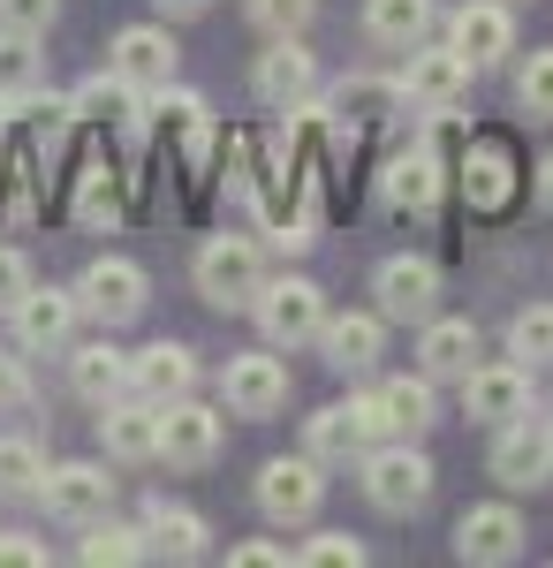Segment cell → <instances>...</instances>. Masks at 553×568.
<instances>
[{
    "label": "cell",
    "instance_id": "6da1fadb",
    "mask_svg": "<svg viewBox=\"0 0 553 568\" xmlns=\"http://www.w3.org/2000/svg\"><path fill=\"white\" fill-rule=\"evenodd\" d=\"M258 288H265V258H258L251 235H213L198 251V296L213 311H251Z\"/></svg>",
    "mask_w": 553,
    "mask_h": 568
},
{
    "label": "cell",
    "instance_id": "7a4b0ae2",
    "mask_svg": "<svg viewBox=\"0 0 553 568\" xmlns=\"http://www.w3.org/2000/svg\"><path fill=\"white\" fill-rule=\"evenodd\" d=\"M303 439H311V455L319 463H364V447H380L386 439V409H380V394H349V402H326L311 425H303Z\"/></svg>",
    "mask_w": 553,
    "mask_h": 568
},
{
    "label": "cell",
    "instance_id": "3957f363",
    "mask_svg": "<svg viewBox=\"0 0 553 568\" xmlns=\"http://www.w3.org/2000/svg\"><path fill=\"white\" fill-rule=\"evenodd\" d=\"M364 500H372L380 516H410V508H425V500H432V463L410 447V439H394V447H364Z\"/></svg>",
    "mask_w": 553,
    "mask_h": 568
},
{
    "label": "cell",
    "instance_id": "277c9868",
    "mask_svg": "<svg viewBox=\"0 0 553 568\" xmlns=\"http://www.w3.org/2000/svg\"><path fill=\"white\" fill-rule=\"evenodd\" d=\"M251 311H258V326H265L273 349H303V342H319V326H326V296H319V281H303V273L265 281Z\"/></svg>",
    "mask_w": 553,
    "mask_h": 568
},
{
    "label": "cell",
    "instance_id": "5b68a950",
    "mask_svg": "<svg viewBox=\"0 0 553 568\" xmlns=\"http://www.w3.org/2000/svg\"><path fill=\"white\" fill-rule=\"evenodd\" d=\"M77 304L114 334V326H129V318H144V304H152V281H144V265L137 258H91L84 265V281H77Z\"/></svg>",
    "mask_w": 553,
    "mask_h": 568
},
{
    "label": "cell",
    "instance_id": "8992f818",
    "mask_svg": "<svg viewBox=\"0 0 553 568\" xmlns=\"http://www.w3.org/2000/svg\"><path fill=\"white\" fill-rule=\"evenodd\" d=\"M326 500V478H319V455H273L258 470V508L265 524H311Z\"/></svg>",
    "mask_w": 553,
    "mask_h": 568
},
{
    "label": "cell",
    "instance_id": "52a82bcc",
    "mask_svg": "<svg viewBox=\"0 0 553 568\" xmlns=\"http://www.w3.org/2000/svg\"><path fill=\"white\" fill-rule=\"evenodd\" d=\"M220 402H228L235 417H273V409H289V364H281L273 349L228 356V372H220Z\"/></svg>",
    "mask_w": 553,
    "mask_h": 568
},
{
    "label": "cell",
    "instance_id": "ba28073f",
    "mask_svg": "<svg viewBox=\"0 0 553 568\" xmlns=\"http://www.w3.org/2000/svg\"><path fill=\"white\" fill-rule=\"evenodd\" d=\"M220 439H228V409H205L190 394L160 409V455H168L174 470H205L220 455Z\"/></svg>",
    "mask_w": 553,
    "mask_h": 568
},
{
    "label": "cell",
    "instance_id": "9c48e42d",
    "mask_svg": "<svg viewBox=\"0 0 553 568\" xmlns=\"http://www.w3.org/2000/svg\"><path fill=\"white\" fill-rule=\"evenodd\" d=\"M463 409H470V425H515V417H531V364H470Z\"/></svg>",
    "mask_w": 553,
    "mask_h": 568
},
{
    "label": "cell",
    "instance_id": "30bf717a",
    "mask_svg": "<svg viewBox=\"0 0 553 568\" xmlns=\"http://www.w3.org/2000/svg\"><path fill=\"white\" fill-rule=\"evenodd\" d=\"M39 500L61 524H91V516L114 508V478H107V463H53L39 478Z\"/></svg>",
    "mask_w": 553,
    "mask_h": 568
},
{
    "label": "cell",
    "instance_id": "8fae6325",
    "mask_svg": "<svg viewBox=\"0 0 553 568\" xmlns=\"http://www.w3.org/2000/svg\"><path fill=\"white\" fill-rule=\"evenodd\" d=\"M174 61H182V45L168 39V23H129V31H114V45H107V69H122L137 91H168Z\"/></svg>",
    "mask_w": 553,
    "mask_h": 568
},
{
    "label": "cell",
    "instance_id": "7c38bea8",
    "mask_svg": "<svg viewBox=\"0 0 553 568\" xmlns=\"http://www.w3.org/2000/svg\"><path fill=\"white\" fill-rule=\"evenodd\" d=\"M448 45L463 53L470 69L509 61V53H515V16H509V0H470V8H455V16H448Z\"/></svg>",
    "mask_w": 553,
    "mask_h": 568
},
{
    "label": "cell",
    "instance_id": "4fadbf2b",
    "mask_svg": "<svg viewBox=\"0 0 553 568\" xmlns=\"http://www.w3.org/2000/svg\"><path fill=\"white\" fill-rule=\"evenodd\" d=\"M470 69L455 45H410V61H402V99H418V106H432V114H448L455 99L470 91Z\"/></svg>",
    "mask_w": 553,
    "mask_h": 568
},
{
    "label": "cell",
    "instance_id": "5bb4252c",
    "mask_svg": "<svg viewBox=\"0 0 553 568\" xmlns=\"http://www.w3.org/2000/svg\"><path fill=\"white\" fill-rule=\"evenodd\" d=\"M493 478L509 485V493H539L553 478V425H531V417L501 425V439H493Z\"/></svg>",
    "mask_w": 553,
    "mask_h": 568
},
{
    "label": "cell",
    "instance_id": "9a60e30c",
    "mask_svg": "<svg viewBox=\"0 0 553 568\" xmlns=\"http://www.w3.org/2000/svg\"><path fill=\"white\" fill-rule=\"evenodd\" d=\"M523 554V516H515L509 500H485V508H470L463 524H455V561L470 568H501Z\"/></svg>",
    "mask_w": 553,
    "mask_h": 568
},
{
    "label": "cell",
    "instance_id": "2e32d148",
    "mask_svg": "<svg viewBox=\"0 0 553 568\" xmlns=\"http://www.w3.org/2000/svg\"><path fill=\"white\" fill-rule=\"evenodd\" d=\"M77 318H84L77 288H39V281H31V288L16 296V342H23V349H69Z\"/></svg>",
    "mask_w": 553,
    "mask_h": 568
},
{
    "label": "cell",
    "instance_id": "e0dca14e",
    "mask_svg": "<svg viewBox=\"0 0 553 568\" xmlns=\"http://www.w3.org/2000/svg\"><path fill=\"white\" fill-rule=\"evenodd\" d=\"M99 439H107V455L114 463H160V402H129L114 394L107 409H99Z\"/></svg>",
    "mask_w": 553,
    "mask_h": 568
},
{
    "label": "cell",
    "instance_id": "ac0fdd59",
    "mask_svg": "<svg viewBox=\"0 0 553 568\" xmlns=\"http://www.w3.org/2000/svg\"><path fill=\"white\" fill-rule=\"evenodd\" d=\"M251 84L265 106H303L311 91H319V61L303 53V39H273V53H258V69H251Z\"/></svg>",
    "mask_w": 553,
    "mask_h": 568
},
{
    "label": "cell",
    "instance_id": "d6986e66",
    "mask_svg": "<svg viewBox=\"0 0 553 568\" xmlns=\"http://www.w3.org/2000/svg\"><path fill=\"white\" fill-rule=\"evenodd\" d=\"M198 387V356L182 349V342H152V349L129 356V394H144V402H182V394Z\"/></svg>",
    "mask_w": 553,
    "mask_h": 568
},
{
    "label": "cell",
    "instance_id": "ffe728a7",
    "mask_svg": "<svg viewBox=\"0 0 553 568\" xmlns=\"http://www.w3.org/2000/svg\"><path fill=\"white\" fill-rule=\"evenodd\" d=\"M432 304H440V265L432 258H386L380 265V311L386 318H432Z\"/></svg>",
    "mask_w": 553,
    "mask_h": 568
},
{
    "label": "cell",
    "instance_id": "44dd1931",
    "mask_svg": "<svg viewBox=\"0 0 553 568\" xmlns=\"http://www.w3.org/2000/svg\"><path fill=\"white\" fill-rule=\"evenodd\" d=\"M432 197H440V152L418 144V152H394L380 175V205L386 213H432Z\"/></svg>",
    "mask_w": 553,
    "mask_h": 568
},
{
    "label": "cell",
    "instance_id": "7402d4cb",
    "mask_svg": "<svg viewBox=\"0 0 553 568\" xmlns=\"http://www.w3.org/2000/svg\"><path fill=\"white\" fill-rule=\"evenodd\" d=\"M319 349H326L334 372H372L380 349H386V326L372 311H349V318H326V326H319Z\"/></svg>",
    "mask_w": 553,
    "mask_h": 568
},
{
    "label": "cell",
    "instance_id": "603a6c76",
    "mask_svg": "<svg viewBox=\"0 0 553 568\" xmlns=\"http://www.w3.org/2000/svg\"><path fill=\"white\" fill-rule=\"evenodd\" d=\"M69 387L84 394L91 409H107L114 394H129V356L114 342H84V349H69Z\"/></svg>",
    "mask_w": 553,
    "mask_h": 568
},
{
    "label": "cell",
    "instance_id": "cb8c5ba5",
    "mask_svg": "<svg viewBox=\"0 0 553 568\" xmlns=\"http://www.w3.org/2000/svg\"><path fill=\"white\" fill-rule=\"evenodd\" d=\"M69 106H77V122H99V130H129L144 106H137V84H129L122 69H107V77H84V84L69 91Z\"/></svg>",
    "mask_w": 553,
    "mask_h": 568
},
{
    "label": "cell",
    "instance_id": "d4e9b609",
    "mask_svg": "<svg viewBox=\"0 0 553 568\" xmlns=\"http://www.w3.org/2000/svg\"><path fill=\"white\" fill-rule=\"evenodd\" d=\"M432 23H440V8L432 0H364V31L394 53H410V45L432 39Z\"/></svg>",
    "mask_w": 553,
    "mask_h": 568
},
{
    "label": "cell",
    "instance_id": "484cf974",
    "mask_svg": "<svg viewBox=\"0 0 553 568\" xmlns=\"http://www.w3.org/2000/svg\"><path fill=\"white\" fill-rule=\"evenodd\" d=\"M463 190H470L477 213H501L515 197V152L509 144H470L463 152Z\"/></svg>",
    "mask_w": 553,
    "mask_h": 568
},
{
    "label": "cell",
    "instance_id": "4316f807",
    "mask_svg": "<svg viewBox=\"0 0 553 568\" xmlns=\"http://www.w3.org/2000/svg\"><path fill=\"white\" fill-rule=\"evenodd\" d=\"M144 538H152V554H168V561H198L205 538H213V524H205L198 508H168V500H152V508H144Z\"/></svg>",
    "mask_w": 553,
    "mask_h": 568
},
{
    "label": "cell",
    "instance_id": "83f0119b",
    "mask_svg": "<svg viewBox=\"0 0 553 568\" xmlns=\"http://www.w3.org/2000/svg\"><path fill=\"white\" fill-rule=\"evenodd\" d=\"M386 106H402V77H349L334 91V136H356L364 122H386Z\"/></svg>",
    "mask_w": 553,
    "mask_h": 568
},
{
    "label": "cell",
    "instance_id": "f1b7e54d",
    "mask_svg": "<svg viewBox=\"0 0 553 568\" xmlns=\"http://www.w3.org/2000/svg\"><path fill=\"white\" fill-rule=\"evenodd\" d=\"M432 379H463L470 364H477V326L470 318H425V342H418Z\"/></svg>",
    "mask_w": 553,
    "mask_h": 568
},
{
    "label": "cell",
    "instance_id": "f546056e",
    "mask_svg": "<svg viewBox=\"0 0 553 568\" xmlns=\"http://www.w3.org/2000/svg\"><path fill=\"white\" fill-rule=\"evenodd\" d=\"M380 409H386V433L394 439H418L440 425V402H432V372L425 379H386L380 387Z\"/></svg>",
    "mask_w": 553,
    "mask_h": 568
},
{
    "label": "cell",
    "instance_id": "4dcf8cb0",
    "mask_svg": "<svg viewBox=\"0 0 553 568\" xmlns=\"http://www.w3.org/2000/svg\"><path fill=\"white\" fill-rule=\"evenodd\" d=\"M91 568H129L152 554V538H144V524H114V516H91L84 524V546H77Z\"/></svg>",
    "mask_w": 553,
    "mask_h": 568
},
{
    "label": "cell",
    "instance_id": "1f68e13d",
    "mask_svg": "<svg viewBox=\"0 0 553 568\" xmlns=\"http://www.w3.org/2000/svg\"><path fill=\"white\" fill-rule=\"evenodd\" d=\"M77 220H84V227H114V220H122V175H114L107 160H91L84 175H77Z\"/></svg>",
    "mask_w": 553,
    "mask_h": 568
},
{
    "label": "cell",
    "instance_id": "d6a6232c",
    "mask_svg": "<svg viewBox=\"0 0 553 568\" xmlns=\"http://www.w3.org/2000/svg\"><path fill=\"white\" fill-rule=\"evenodd\" d=\"M39 478H46L39 447L16 439V433H0V500H39Z\"/></svg>",
    "mask_w": 553,
    "mask_h": 568
},
{
    "label": "cell",
    "instance_id": "836d02e7",
    "mask_svg": "<svg viewBox=\"0 0 553 568\" xmlns=\"http://www.w3.org/2000/svg\"><path fill=\"white\" fill-rule=\"evenodd\" d=\"M509 356L515 364H553V304H531V311H515L509 318Z\"/></svg>",
    "mask_w": 553,
    "mask_h": 568
},
{
    "label": "cell",
    "instance_id": "e575fe53",
    "mask_svg": "<svg viewBox=\"0 0 553 568\" xmlns=\"http://www.w3.org/2000/svg\"><path fill=\"white\" fill-rule=\"evenodd\" d=\"M39 84V39L31 31H0V99H23Z\"/></svg>",
    "mask_w": 553,
    "mask_h": 568
},
{
    "label": "cell",
    "instance_id": "d590c367",
    "mask_svg": "<svg viewBox=\"0 0 553 568\" xmlns=\"http://www.w3.org/2000/svg\"><path fill=\"white\" fill-rule=\"evenodd\" d=\"M311 16H319V0H251V23L265 39H303Z\"/></svg>",
    "mask_w": 553,
    "mask_h": 568
},
{
    "label": "cell",
    "instance_id": "8d00e7d4",
    "mask_svg": "<svg viewBox=\"0 0 553 568\" xmlns=\"http://www.w3.org/2000/svg\"><path fill=\"white\" fill-rule=\"evenodd\" d=\"M303 568H364V538H349V530H319L311 546H296Z\"/></svg>",
    "mask_w": 553,
    "mask_h": 568
},
{
    "label": "cell",
    "instance_id": "74e56055",
    "mask_svg": "<svg viewBox=\"0 0 553 568\" xmlns=\"http://www.w3.org/2000/svg\"><path fill=\"white\" fill-rule=\"evenodd\" d=\"M515 99H523V114H546V122H553V45L523 61V77H515Z\"/></svg>",
    "mask_w": 553,
    "mask_h": 568
},
{
    "label": "cell",
    "instance_id": "f35d334b",
    "mask_svg": "<svg viewBox=\"0 0 553 568\" xmlns=\"http://www.w3.org/2000/svg\"><path fill=\"white\" fill-rule=\"evenodd\" d=\"M53 8L61 0H0V31H31L39 39L46 23H53Z\"/></svg>",
    "mask_w": 553,
    "mask_h": 568
},
{
    "label": "cell",
    "instance_id": "ab89813d",
    "mask_svg": "<svg viewBox=\"0 0 553 568\" xmlns=\"http://www.w3.org/2000/svg\"><path fill=\"white\" fill-rule=\"evenodd\" d=\"M31 402V364L16 349H0V409H23Z\"/></svg>",
    "mask_w": 553,
    "mask_h": 568
},
{
    "label": "cell",
    "instance_id": "60d3db41",
    "mask_svg": "<svg viewBox=\"0 0 553 568\" xmlns=\"http://www.w3.org/2000/svg\"><path fill=\"white\" fill-rule=\"evenodd\" d=\"M0 568H46V538H31V530H0Z\"/></svg>",
    "mask_w": 553,
    "mask_h": 568
},
{
    "label": "cell",
    "instance_id": "b9f144b4",
    "mask_svg": "<svg viewBox=\"0 0 553 568\" xmlns=\"http://www.w3.org/2000/svg\"><path fill=\"white\" fill-rule=\"evenodd\" d=\"M23 288H31V258L0 243V311H16V296H23Z\"/></svg>",
    "mask_w": 553,
    "mask_h": 568
},
{
    "label": "cell",
    "instance_id": "7bdbcfd3",
    "mask_svg": "<svg viewBox=\"0 0 553 568\" xmlns=\"http://www.w3.org/2000/svg\"><path fill=\"white\" fill-rule=\"evenodd\" d=\"M228 561H235V568H281V561H289V546H265V538H258V546H228Z\"/></svg>",
    "mask_w": 553,
    "mask_h": 568
},
{
    "label": "cell",
    "instance_id": "ee69618b",
    "mask_svg": "<svg viewBox=\"0 0 553 568\" xmlns=\"http://www.w3.org/2000/svg\"><path fill=\"white\" fill-rule=\"evenodd\" d=\"M152 8H160V16H205L213 0H152Z\"/></svg>",
    "mask_w": 553,
    "mask_h": 568
}]
</instances>
